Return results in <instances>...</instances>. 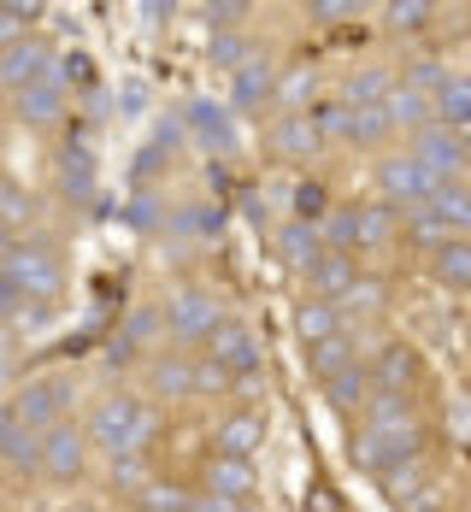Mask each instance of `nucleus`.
<instances>
[{
    "label": "nucleus",
    "instance_id": "nucleus-30",
    "mask_svg": "<svg viewBox=\"0 0 471 512\" xmlns=\"http://www.w3.org/2000/svg\"><path fill=\"white\" fill-rule=\"evenodd\" d=\"M59 171H65V189H71L77 201H89V195H95V177H89V154H83V148H65Z\"/></svg>",
    "mask_w": 471,
    "mask_h": 512
},
{
    "label": "nucleus",
    "instance_id": "nucleus-32",
    "mask_svg": "<svg viewBox=\"0 0 471 512\" xmlns=\"http://www.w3.org/2000/svg\"><path fill=\"white\" fill-rule=\"evenodd\" d=\"M354 359H348V336H330V342H318L313 348V371L318 377H336V371H348Z\"/></svg>",
    "mask_w": 471,
    "mask_h": 512
},
{
    "label": "nucleus",
    "instance_id": "nucleus-29",
    "mask_svg": "<svg viewBox=\"0 0 471 512\" xmlns=\"http://www.w3.org/2000/svg\"><path fill=\"white\" fill-rule=\"evenodd\" d=\"M277 254L289 259V265H307V271H313V265H318L313 230H307V224H289V230H283V242H277Z\"/></svg>",
    "mask_w": 471,
    "mask_h": 512
},
{
    "label": "nucleus",
    "instance_id": "nucleus-36",
    "mask_svg": "<svg viewBox=\"0 0 471 512\" xmlns=\"http://www.w3.org/2000/svg\"><path fill=\"white\" fill-rule=\"evenodd\" d=\"M307 12H313L318 24H348V18H354V12H366V6H354V0H313Z\"/></svg>",
    "mask_w": 471,
    "mask_h": 512
},
{
    "label": "nucleus",
    "instance_id": "nucleus-50",
    "mask_svg": "<svg viewBox=\"0 0 471 512\" xmlns=\"http://www.w3.org/2000/svg\"><path fill=\"white\" fill-rule=\"evenodd\" d=\"M6 248H12V242H6V230H0V259H6Z\"/></svg>",
    "mask_w": 471,
    "mask_h": 512
},
{
    "label": "nucleus",
    "instance_id": "nucleus-24",
    "mask_svg": "<svg viewBox=\"0 0 471 512\" xmlns=\"http://www.w3.org/2000/svg\"><path fill=\"white\" fill-rule=\"evenodd\" d=\"M189 124H195V136H201L207 148H230V118H224V106L195 101L189 106Z\"/></svg>",
    "mask_w": 471,
    "mask_h": 512
},
{
    "label": "nucleus",
    "instance_id": "nucleus-48",
    "mask_svg": "<svg viewBox=\"0 0 471 512\" xmlns=\"http://www.w3.org/2000/svg\"><path fill=\"white\" fill-rule=\"evenodd\" d=\"M130 218H136V224H154V218H159V206H154V195H142V201L130 206Z\"/></svg>",
    "mask_w": 471,
    "mask_h": 512
},
{
    "label": "nucleus",
    "instance_id": "nucleus-26",
    "mask_svg": "<svg viewBox=\"0 0 471 512\" xmlns=\"http://www.w3.org/2000/svg\"><path fill=\"white\" fill-rule=\"evenodd\" d=\"M366 371L360 365H348V371H336V377H324V395H330V407H360L366 401Z\"/></svg>",
    "mask_w": 471,
    "mask_h": 512
},
{
    "label": "nucleus",
    "instance_id": "nucleus-11",
    "mask_svg": "<svg viewBox=\"0 0 471 512\" xmlns=\"http://www.w3.org/2000/svg\"><path fill=\"white\" fill-rule=\"evenodd\" d=\"M207 354H212V365H224L230 377H236V371L248 377V371L260 365V348H254V336H248L242 324H230V318H224V324H218V330L207 336Z\"/></svg>",
    "mask_w": 471,
    "mask_h": 512
},
{
    "label": "nucleus",
    "instance_id": "nucleus-22",
    "mask_svg": "<svg viewBox=\"0 0 471 512\" xmlns=\"http://www.w3.org/2000/svg\"><path fill=\"white\" fill-rule=\"evenodd\" d=\"M389 230H395L389 206H354V248H383Z\"/></svg>",
    "mask_w": 471,
    "mask_h": 512
},
{
    "label": "nucleus",
    "instance_id": "nucleus-45",
    "mask_svg": "<svg viewBox=\"0 0 471 512\" xmlns=\"http://www.w3.org/2000/svg\"><path fill=\"white\" fill-rule=\"evenodd\" d=\"M201 12H207V24H236L248 6H242V0H212V6H201Z\"/></svg>",
    "mask_w": 471,
    "mask_h": 512
},
{
    "label": "nucleus",
    "instance_id": "nucleus-41",
    "mask_svg": "<svg viewBox=\"0 0 471 512\" xmlns=\"http://www.w3.org/2000/svg\"><path fill=\"white\" fill-rule=\"evenodd\" d=\"M112 477H118V489H124V495H142V489H148V477L136 471V454H130V460H118V465H112Z\"/></svg>",
    "mask_w": 471,
    "mask_h": 512
},
{
    "label": "nucleus",
    "instance_id": "nucleus-39",
    "mask_svg": "<svg viewBox=\"0 0 471 512\" xmlns=\"http://www.w3.org/2000/svg\"><path fill=\"white\" fill-rule=\"evenodd\" d=\"M30 212H36V206L24 201V195H18V189H12V183H0V218H12V224H24V218H30Z\"/></svg>",
    "mask_w": 471,
    "mask_h": 512
},
{
    "label": "nucleus",
    "instance_id": "nucleus-31",
    "mask_svg": "<svg viewBox=\"0 0 471 512\" xmlns=\"http://www.w3.org/2000/svg\"><path fill=\"white\" fill-rule=\"evenodd\" d=\"M36 12H42V6H30V0H18V6H0V53L24 42V24H30Z\"/></svg>",
    "mask_w": 471,
    "mask_h": 512
},
{
    "label": "nucleus",
    "instance_id": "nucleus-51",
    "mask_svg": "<svg viewBox=\"0 0 471 512\" xmlns=\"http://www.w3.org/2000/svg\"><path fill=\"white\" fill-rule=\"evenodd\" d=\"M0 389H6V365H0Z\"/></svg>",
    "mask_w": 471,
    "mask_h": 512
},
{
    "label": "nucleus",
    "instance_id": "nucleus-25",
    "mask_svg": "<svg viewBox=\"0 0 471 512\" xmlns=\"http://www.w3.org/2000/svg\"><path fill=\"white\" fill-rule=\"evenodd\" d=\"M389 95H395L389 71H354L348 83V106H389Z\"/></svg>",
    "mask_w": 471,
    "mask_h": 512
},
{
    "label": "nucleus",
    "instance_id": "nucleus-3",
    "mask_svg": "<svg viewBox=\"0 0 471 512\" xmlns=\"http://www.w3.org/2000/svg\"><path fill=\"white\" fill-rule=\"evenodd\" d=\"M0 271H6L36 307H48L53 295H59V259L48 254V242H12L6 259H0Z\"/></svg>",
    "mask_w": 471,
    "mask_h": 512
},
{
    "label": "nucleus",
    "instance_id": "nucleus-40",
    "mask_svg": "<svg viewBox=\"0 0 471 512\" xmlns=\"http://www.w3.org/2000/svg\"><path fill=\"white\" fill-rule=\"evenodd\" d=\"M324 206H330V195H324L318 183H301V189H295V212H301V218H318Z\"/></svg>",
    "mask_w": 471,
    "mask_h": 512
},
{
    "label": "nucleus",
    "instance_id": "nucleus-7",
    "mask_svg": "<svg viewBox=\"0 0 471 512\" xmlns=\"http://www.w3.org/2000/svg\"><path fill=\"white\" fill-rule=\"evenodd\" d=\"M377 189H383L389 201H419L424 206L442 183H436L413 154H395V159H383V165H377Z\"/></svg>",
    "mask_w": 471,
    "mask_h": 512
},
{
    "label": "nucleus",
    "instance_id": "nucleus-10",
    "mask_svg": "<svg viewBox=\"0 0 471 512\" xmlns=\"http://www.w3.org/2000/svg\"><path fill=\"white\" fill-rule=\"evenodd\" d=\"M42 471H48L53 483H77L83 477V436L71 424L42 430Z\"/></svg>",
    "mask_w": 471,
    "mask_h": 512
},
{
    "label": "nucleus",
    "instance_id": "nucleus-1",
    "mask_svg": "<svg viewBox=\"0 0 471 512\" xmlns=\"http://www.w3.org/2000/svg\"><path fill=\"white\" fill-rule=\"evenodd\" d=\"M419 430L424 424L407 395H377L366 424H360V436H354V460L366 465V471H395L401 460L419 454Z\"/></svg>",
    "mask_w": 471,
    "mask_h": 512
},
{
    "label": "nucleus",
    "instance_id": "nucleus-46",
    "mask_svg": "<svg viewBox=\"0 0 471 512\" xmlns=\"http://www.w3.org/2000/svg\"><path fill=\"white\" fill-rule=\"evenodd\" d=\"M212 53H218V65H230V71H242V65H248V59H242V42H230V36H218V42H212Z\"/></svg>",
    "mask_w": 471,
    "mask_h": 512
},
{
    "label": "nucleus",
    "instance_id": "nucleus-5",
    "mask_svg": "<svg viewBox=\"0 0 471 512\" xmlns=\"http://www.w3.org/2000/svg\"><path fill=\"white\" fill-rule=\"evenodd\" d=\"M471 230V195H460V189H436L430 201L419 206V236L424 242H460Z\"/></svg>",
    "mask_w": 471,
    "mask_h": 512
},
{
    "label": "nucleus",
    "instance_id": "nucleus-49",
    "mask_svg": "<svg viewBox=\"0 0 471 512\" xmlns=\"http://www.w3.org/2000/svg\"><path fill=\"white\" fill-rule=\"evenodd\" d=\"M124 106H130V112H142V106H148V89H136V83H130V89H124Z\"/></svg>",
    "mask_w": 471,
    "mask_h": 512
},
{
    "label": "nucleus",
    "instance_id": "nucleus-8",
    "mask_svg": "<svg viewBox=\"0 0 471 512\" xmlns=\"http://www.w3.org/2000/svg\"><path fill=\"white\" fill-rule=\"evenodd\" d=\"M371 377H377V389H383V395H413V389L424 383L419 348H413V342H389V348L377 354V371H371Z\"/></svg>",
    "mask_w": 471,
    "mask_h": 512
},
{
    "label": "nucleus",
    "instance_id": "nucleus-9",
    "mask_svg": "<svg viewBox=\"0 0 471 512\" xmlns=\"http://www.w3.org/2000/svg\"><path fill=\"white\" fill-rule=\"evenodd\" d=\"M65 407H71V383H59V377H42V383H30L24 395H18V418L30 424V430H53L59 418H65Z\"/></svg>",
    "mask_w": 471,
    "mask_h": 512
},
{
    "label": "nucleus",
    "instance_id": "nucleus-19",
    "mask_svg": "<svg viewBox=\"0 0 471 512\" xmlns=\"http://www.w3.org/2000/svg\"><path fill=\"white\" fill-rule=\"evenodd\" d=\"M436 277H442L448 289L471 295V236H460V242H442V248H436Z\"/></svg>",
    "mask_w": 471,
    "mask_h": 512
},
{
    "label": "nucleus",
    "instance_id": "nucleus-47",
    "mask_svg": "<svg viewBox=\"0 0 471 512\" xmlns=\"http://www.w3.org/2000/svg\"><path fill=\"white\" fill-rule=\"evenodd\" d=\"M195 512H236V501H224V495H195Z\"/></svg>",
    "mask_w": 471,
    "mask_h": 512
},
{
    "label": "nucleus",
    "instance_id": "nucleus-42",
    "mask_svg": "<svg viewBox=\"0 0 471 512\" xmlns=\"http://www.w3.org/2000/svg\"><path fill=\"white\" fill-rule=\"evenodd\" d=\"M59 77H65V83H95V65H89V53H65Z\"/></svg>",
    "mask_w": 471,
    "mask_h": 512
},
{
    "label": "nucleus",
    "instance_id": "nucleus-16",
    "mask_svg": "<svg viewBox=\"0 0 471 512\" xmlns=\"http://www.w3.org/2000/svg\"><path fill=\"white\" fill-rule=\"evenodd\" d=\"M354 283H360V277H354V259H348V254H336V248H330V254H318V265H313V289L324 295V301H342Z\"/></svg>",
    "mask_w": 471,
    "mask_h": 512
},
{
    "label": "nucleus",
    "instance_id": "nucleus-4",
    "mask_svg": "<svg viewBox=\"0 0 471 512\" xmlns=\"http://www.w3.org/2000/svg\"><path fill=\"white\" fill-rule=\"evenodd\" d=\"M218 324H224V318H218V301H212L207 289H177V295L165 301V330H171L177 342H207Z\"/></svg>",
    "mask_w": 471,
    "mask_h": 512
},
{
    "label": "nucleus",
    "instance_id": "nucleus-2",
    "mask_svg": "<svg viewBox=\"0 0 471 512\" xmlns=\"http://www.w3.org/2000/svg\"><path fill=\"white\" fill-rule=\"evenodd\" d=\"M89 436L101 442L112 460H130V454H142L148 448V436H154V412L142 407V401H130V395H106L95 418H89Z\"/></svg>",
    "mask_w": 471,
    "mask_h": 512
},
{
    "label": "nucleus",
    "instance_id": "nucleus-33",
    "mask_svg": "<svg viewBox=\"0 0 471 512\" xmlns=\"http://www.w3.org/2000/svg\"><path fill=\"white\" fill-rule=\"evenodd\" d=\"M318 130H324V136H348V142H354V106L348 101H324L318 106Z\"/></svg>",
    "mask_w": 471,
    "mask_h": 512
},
{
    "label": "nucleus",
    "instance_id": "nucleus-13",
    "mask_svg": "<svg viewBox=\"0 0 471 512\" xmlns=\"http://www.w3.org/2000/svg\"><path fill=\"white\" fill-rule=\"evenodd\" d=\"M271 95H277V77H271V65H265V59H248L242 71H230V106L260 112Z\"/></svg>",
    "mask_w": 471,
    "mask_h": 512
},
{
    "label": "nucleus",
    "instance_id": "nucleus-53",
    "mask_svg": "<svg viewBox=\"0 0 471 512\" xmlns=\"http://www.w3.org/2000/svg\"><path fill=\"white\" fill-rule=\"evenodd\" d=\"M0 460H6V448H0Z\"/></svg>",
    "mask_w": 471,
    "mask_h": 512
},
{
    "label": "nucleus",
    "instance_id": "nucleus-18",
    "mask_svg": "<svg viewBox=\"0 0 471 512\" xmlns=\"http://www.w3.org/2000/svg\"><path fill=\"white\" fill-rule=\"evenodd\" d=\"M154 389L165 395V401H183V395H201V371L189 365V359H159L154 365Z\"/></svg>",
    "mask_w": 471,
    "mask_h": 512
},
{
    "label": "nucleus",
    "instance_id": "nucleus-28",
    "mask_svg": "<svg viewBox=\"0 0 471 512\" xmlns=\"http://www.w3.org/2000/svg\"><path fill=\"white\" fill-rule=\"evenodd\" d=\"M430 106H436V101H424V89L407 83V89H395V95H389V118H395V124H419V130H424Z\"/></svg>",
    "mask_w": 471,
    "mask_h": 512
},
{
    "label": "nucleus",
    "instance_id": "nucleus-17",
    "mask_svg": "<svg viewBox=\"0 0 471 512\" xmlns=\"http://www.w3.org/2000/svg\"><path fill=\"white\" fill-rule=\"evenodd\" d=\"M18 101H24L18 112H24L30 124H53V118L65 112V83H59V77H42V83H30Z\"/></svg>",
    "mask_w": 471,
    "mask_h": 512
},
{
    "label": "nucleus",
    "instance_id": "nucleus-52",
    "mask_svg": "<svg viewBox=\"0 0 471 512\" xmlns=\"http://www.w3.org/2000/svg\"><path fill=\"white\" fill-rule=\"evenodd\" d=\"M413 512H436V507H413Z\"/></svg>",
    "mask_w": 471,
    "mask_h": 512
},
{
    "label": "nucleus",
    "instance_id": "nucleus-15",
    "mask_svg": "<svg viewBox=\"0 0 471 512\" xmlns=\"http://www.w3.org/2000/svg\"><path fill=\"white\" fill-rule=\"evenodd\" d=\"M207 489L212 495H224V501H248V495H254V465L248 460H224V454H218V460L207 465Z\"/></svg>",
    "mask_w": 471,
    "mask_h": 512
},
{
    "label": "nucleus",
    "instance_id": "nucleus-44",
    "mask_svg": "<svg viewBox=\"0 0 471 512\" xmlns=\"http://www.w3.org/2000/svg\"><path fill=\"white\" fill-rule=\"evenodd\" d=\"M313 89H318V77H313V71H295V77H289V83H283V106L307 101V95H313Z\"/></svg>",
    "mask_w": 471,
    "mask_h": 512
},
{
    "label": "nucleus",
    "instance_id": "nucleus-43",
    "mask_svg": "<svg viewBox=\"0 0 471 512\" xmlns=\"http://www.w3.org/2000/svg\"><path fill=\"white\" fill-rule=\"evenodd\" d=\"M159 324H165V312H136V318H130V330H124V342H148Z\"/></svg>",
    "mask_w": 471,
    "mask_h": 512
},
{
    "label": "nucleus",
    "instance_id": "nucleus-14",
    "mask_svg": "<svg viewBox=\"0 0 471 512\" xmlns=\"http://www.w3.org/2000/svg\"><path fill=\"white\" fill-rule=\"evenodd\" d=\"M271 142H277V154H289V159H313L318 142H324V130H318V118H307V112H283V124L271 130Z\"/></svg>",
    "mask_w": 471,
    "mask_h": 512
},
{
    "label": "nucleus",
    "instance_id": "nucleus-38",
    "mask_svg": "<svg viewBox=\"0 0 471 512\" xmlns=\"http://www.w3.org/2000/svg\"><path fill=\"white\" fill-rule=\"evenodd\" d=\"M448 430H454V442H471V395L448 401Z\"/></svg>",
    "mask_w": 471,
    "mask_h": 512
},
{
    "label": "nucleus",
    "instance_id": "nucleus-6",
    "mask_svg": "<svg viewBox=\"0 0 471 512\" xmlns=\"http://www.w3.org/2000/svg\"><path fill=\"white\" fill-rule=\"evenodd\" d=\"M413 159H419L424 171L448 189V177H460V165H466V142H460V130L430 124V130H419V148H413Z\"/></svg>",
    "mask_w": 471,
    "mask_h": 512
},
{
    "label": "nucleus",
    "instance_id": "nucleus-34",
    "mask_svg": "<svg viewBox=\"0 0 471 512\" xmlns=\"http://www.w3.org/2000/svg\"><path fill=\"white\" fill-rule=\"evenodd\" d=\"M383 489H389L395 501H413V489H419V454H413V460H401L395 471H383Z\"/></svg>",
    "mask_w": 471,
    "mask_h": 512
},
{
    "label": "nucleus",
    "instance_id": "nucleus-35",
    "mask_svg": "<svg viewBox=\"0 0 471 512\" xmlns=\"http://www.w3.org/2000/svg\"><path fill=\"white\" fill-rule=\"evenodd\" d=\"M389 24H395V30H424V24H430V6H424V0H395V6H389Z\"/></svg>",
    "mask_w": 471,
    "mask_h": 512
},
{
    "label": "nucleus",
    "instance_id": "nucleus-20",
    "mask_svg": "<svg viewBox=\"0 0 471 512\" xmlns=\"http://www.w3.org/2000/svg\"><path fill=\"white\" fill-rule=\"evenodd\" d=\"M254 448H260V418H254V412H242V418H230V424L218 430V454H224V460H248Z\"/></svg>",
    "mask_w": 471,
    "mask_h": 512
},
{
    "label": "nucleus",
    "instance_id": "nucleus-37",
    "mask_svg": "<svg viewBox=\"0 0 471 512\" xmlns=\"http://www.w3.org/2000/svg\"><path fill=\"white\" fill-rule=\"evenodd\" d=\"M324 242H336V254H354V212H336L324 224Z\"/></svg>",
    "mask_w": 471,
    "mask_h": 512
},
{
    "label": "nucleus",
    "instance_id": "nucleus-21",
    "mask_svg": "<svg viewBox=\"0 0 471 512\" xmlns=\"http://www.w3.org/2000/svg\"><path fill=\"white\" fill-rule=\"evenodd\" d=\"M295 324H301V336L307 342H330V336H342V312H336V301H307V307L295 312Z\"/></svg>",
    "mask_w": 471,
    "mask_h": 512
},
{
    "label": "nucleus",
    "instance_id": "nucleus-27",
    "mask_svg": "<svg viewBox=\"0 0 471 512\" xmlns=\"http://www.w3.org/2000/svg\"><path fill=\"white\" fill-rule=\"evenodd\" d=\"M136 501H142V512H195V495L177 483H148Z\"/></svg>",
    "mask_w": 471,
    "mask_h": 512
},
{
    "label": "nucleus",
    "instance_id": "nucleus-23",
    "mask_svg": "<svg viewBox=\"0 0 471 512\" xmlns=\"http://www.w3.org/2000/svg\"><path fill=\"white\" fill-rule=\"evenodd\" d=\"M436 112H442L448 130H466L471 124V77H448L442 95H436Z\"/></svg>",
    "mask_w": 471,
    "mask_h": 512
},
{
    "label": "nucleus",
    "instance_id": "nucleus-12",
    "mask_svg": "<svg viewBox=\"0 0 471 512\" xmlns=\"http://www.w3.org/2000/svg\"><path fill=\"white\" fill-rule=\"evenodd\" d=\"M53 53L42 48V42H18V48H6L0 53V83L6 89H30V83H42V77H53V65H48Z\"/></svg>",
    "mask_w": 471,
    "mask_h": 512
}]
</instances>
